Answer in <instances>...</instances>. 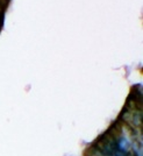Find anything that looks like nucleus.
Returning <instances> with one entry per match:
<instances>
[{"mask_svg":"<svg viewBox=\"0 0 143 156\" xmlns=\"http://www.w3.org/2000/svg\"><path fill=\"white\" fill-rule=\"evenodd\" d=\"M130 146H131V141L128 137L124 135L122 133L119 134L117 136V149L122 151V153H128L130 151Z\"/></svg>","mask_w":143,"mask_h":156,"instance_id":"nucleus-1","label":"nucleus"}]
</instances>
